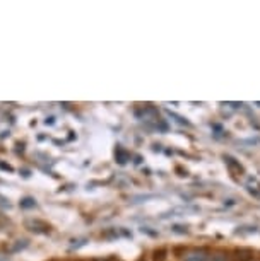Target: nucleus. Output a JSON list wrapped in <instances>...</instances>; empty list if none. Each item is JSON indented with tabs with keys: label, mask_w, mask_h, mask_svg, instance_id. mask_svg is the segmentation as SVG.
Masks as SVG:
<instances>
[{
	"label": "nucleus",
	"mask_w": 260,
	"mask_h": 261,
	"mask_svg": "<svg viewBox=\"0 0 260 261\" xmlns=\"http://www.w3.org/2000/svg\"><path fill=\"white\" fill-rule=\"evenodd\" d=\"M207 259L209 254L202 249H192L188 253H185L183 256V261H207Z\"/></svg>",
	"instance_id": "nucleus-1"
},
{
	"label": "nucleus",
	"mask_w": 260,
	"mask_h": 261,
	"mask_svg": "<svg viewBox=\"0 0 260 261\" xmlns=\"http://www.w3.org/2000/svg\"><path fill=\"white\" fill-rule=\"evenodd\" d=\"M21 206H34V200H31V198H26L21 203Z\"/></svg>",
	"instance_id": "nucleus-2"
}]
</instances>
